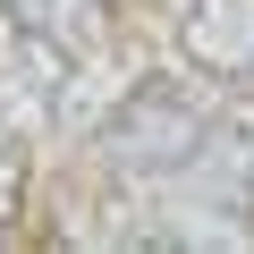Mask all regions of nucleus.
Wrapping results in <instances>:
<instances>
[{
    "mask_svg": "<svg viewBox=\"0 0 254 254\" xmlns=\"http://www.w3.org/2000/svg\"><path fill=\"white\" fill-rule=\"evenodd\" d=\"M212 102H220V85L212 76H195V68H144V76H127L119 93H110V110L93 119V161H102V178H136V187H170L178 170H187V153H195V136H203V119H212Z\"/></svg>",
    "mask_w": 254,
    "mask_h": 254,
    "instance_id": "nucleus-1",
    "label": "nucleus"
},
{
    "mask_svg": "<svg viewBox=\"0 0 254 254\" xmlns=\"http://www.w3.org/2000/svg\"><path fill=\"white\" fill-rule=\"evenodd\" d=\"M170 60L212 76V85H246L254 76V0H178L170 9Z\"/></svg>",
    "mask_w": 254,
    "mask_h": 254,
    "instance_id": "nucleus-2",
    "label": "nucleus"
},
{
    "mask_svg": "<svg viewBox=\"0 0 254 254\" xmlns=\"http://www.w3.org/2000/svg\"><path fill=\"white\" fill-rule=\"evenodd\" d=\"M246 237H254V187H246Z\"/></svg>",
    "mask_w": 254,
    "mask_h": 254,
    "instance_id": "nucleus-3",
    "label": "nucleus"
},
{
    "mask_svg": "<svg viewBox=\"0 0 254 254\" xmlns=\"http://www.w3.org/2000/svg\"><path fill=\"white\" fill-rule=\"evenodd\" d=\"M161 9H178V0H161Z\"/></svg>",
    "mask_w": 254,
    "mask_h": 254,
    "instance_id": "nucleus-4",
    "label": "nucleus"
}]
</instances>
